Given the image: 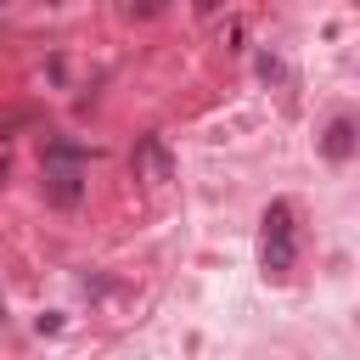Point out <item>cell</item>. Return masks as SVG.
I'll use <instances>...</instances> for the list:
<instances>
[{"label": "cell", "instance_id": "cell-4", "mask_svg": "<svg viewBox=\"0 0 360 360\" xmlns=\"http://www.w3.org/2000/svg\"><path fill=\"white\" fill-rule=\"evenodd\" d=\"M45 197H51L56 208H68V202H79V174H68V169H56V174L45 180Z\"/></svg>", "mask_w": 360, "mask_h": 360}, {"label": "cell", "instance_id": "cell-1", "mask_svg": "<svg viewBox=\"0 0 360 360\" xmlns=\"http://www.w3.org/2000/svg\"><path fill=\"white\" fill-rule=\"evenodd\" d=\"M264 270L270 276L292 270V202H270L264 208Z\"/></svg>", "mask_w": 360, "mask_h": 360}, {"label": "cell", "instance_id": "cell-3", "mask_svg": "<svg viewBox=\"0 0 360 360\" xmlns=\"http://www.w3.org/2000/svg\"><path fill=\"white\" fill-rule=\"evenodd\" d=\"M349 152H354V124H349V118H338V124L326 129V158H332V163H343Z\"/></svg>", "mask_w": 360, "mask_h": 360}, {"label": "cell", "instance_id": "cell-2", "mask_svg": "<svg viewBox=\"0 0 360 360\" xmlns=\"http://www.w3.org/2000/svg\"><path fill=\"white\" fill-rule=\"evenodd\" d=\"M135 158H141V169H146L152 180H169V174H174V163H169V152H163V141H158V135H146V141L135 146Z\"/></svg>", "mask_w": 360, "mask_h": 360}]
</instances>
